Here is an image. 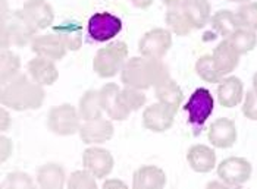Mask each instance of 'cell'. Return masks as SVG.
I'll return each instance as SVG.
<instances>
[{
	"label": "cell",
	"mask_w": 257,
	"mask_h": 189,
	"mask_svg": "<svg viewBox=\"0 0 257 189\" xmlns=\"http://www.w3.org/2000/svg\"><path fill=\"white\" fill-rule=\"evenodd\" d=\"M46 93L28 74H20L8 84L2 85V104L17 112L36 110L44 103Z\"/></svg>",
	"instance_id": "cell-1"
},
{
	"label": "cell",
	"mask_w": 257,
	"mask_h": 189,
	"mask_svg": "<svg viewBox=\"0 0 257 189\" xmlns=\"http://www.w3.org/2000/svg\"><path fill=\"white\" fill-rule=\"evenodd\" d=\"M166 78H169V69L162 60L144 56L128 59L120 71V79L125 85L143 91L156 87Z\"/></svg>",
	"instance_id": "cell-2"
},
{
	"label": "cell",
	"mask_w": 257,
	"mask_h": 189,
	"mask_svg": "<svg viewBox=\"0 0 257 189\" xmlns=\"http://www.w3.org/2000/svg\"><path fill=\"white\" fill-rule=\"evenodd\" d=\"M36 33L37 31L27 21L22 11L9 12L5 18H2V28H0L2 50L11 47H25L27 44L33 43Z\"/></svg>",
	"instance_id": "cell-3"
},
{
	"label": "cell",
	"mask_w": 257,
	"mask_h": 189,
	"mask_svg": "<svg viewBox=\"0 0 257 189\" xmlns=\"http://www.w3.org/2000/svg\"><path fill=\"white\" fill-rule=\"evenodd\" d=\"M128 60V46L123 41H112L100 49L93 60V69L100 78L119 74Z\"/></svg>",
	"instance_id": "cell-4"
},
{
	"label": "cell",
	"mask_w": 257,
	"mask_h": 189,
	"mask_svg": "<svg viewBox=\"0 0 257 189\" xmlns=\"http://www.w3.org/2000/svg\"><path fill=\"white\" fill-rule=\"evenodd\" d=\"M47 128L60 136H69L79 132L81 116L72 104H60L50 109L47 114Z\"/></svg>",
	"instance_id": "cell-5"
},
{
	"label": "cell",
	"mask_w": 257,
	"mask_h": 189,
	"mask_svg": "<svg viewBox=\"0 0 257 189\" xmlns=\"http://www.w3.org/2000/svg\"><path fill=\"white\" fill-rule=\"evenodd\" d=\"M215 100L207 88H197L185 104V112L188 113V122L194 128L196 133L204 126L210 114L213 113Z\"/></svg>",
	"instance_id": "cell-6"
},
{
	"label": "cell",
	"mask_w": 257,
	"mask_h": 189,
	"mask_svg": "<svg viewBox=\"0 0 257 189\" xmlns=\"http://www.w3.org/2000/svg\"><path fill=\"white\" fill-rule=\"evenodd\" d=\"M172 47V33L165 28H153L147 31L139 43L141 56L162 60Z\"/></svg>",
	"instance_id": "cell-7"
},
{
	"label": "cell",
	"mask_w": 257,
	"mask_h": 189,
	"mask_svg": "<svg viewBox=\"0 0 257 189\" xmlns=\"http://www.w3.org/2000/svg\"><path fill=\"white\" fill-rule=\"evenodd\" d=\"M88 36L97 43H106L115 38L122 31V21L113 14L97 12L88 19Z\"/></svg>",
	"instance_id": "cell-8"
},
{
	"label": "cell",
	"mask_w": 257,
	"mask_h": 189,
	"mask_svg": "<svg viewBox=\"0 0 257 189\" xmlns=\"http://www.w3.org/2000/svg\"><path fill=\"white\" fill-rule=\"evenodd\" d=\"M251 163L244 157H228L218 166V177L228 186H241L251 177Z\"/></svg>",
	"instance_id": "cell-9"
},
{
	"label": "cell",
	"mask_w": 257,
	"mask_h": 189,
	"mask_svg": "<svg viewBox=\"0 0 257 189\" xmlns=\"http://www.w3.org/2000/svg\"><path fill=\"white\" fill-rule=\"evenodd\" d=\"M175 114H177L175 109L158 101V103L146 107V110L143 113V125L146 129H149L152 132H166L174 125Z\"/></svg>",
	"instance_id": "cell-10"
},
{
	"label": "cell",
	"mask_w": 257,
	"mask_h": 189,
	"mask_svg": "<svg viewBox=\"0 0 257 189\" xmlns=\"http://www.w3.org/2000/svg\"><path fill=\"white\" fill-rule=\"evenodd\" d=\"M82 166L96 179H104L113 170L115 160L110 151L100 147H91L82 154Z\"/></svg>",
	"instance_id": "cell-11"
},
{
	"label": "cell",
	"mask_w": 257,
	"mask_h": 189,
	"mask_svg": "<svg viewBox=\"0 0 257 189\" xmlns=\"http://www.w3.org/2000/svg\"><path fill=\"white\" fill-rule=\"evenodd\" d=\"M120 87L115 82L104 84L100 88V100L103 110L113 120H125L131 114V110L126 109L120 100Z\"/></svg>",
	"instance_id": "cell-12"
},
{
	"label": "cell",
	"mask_w": 257,
	"mask_h": 189,
	"mask_svg": "<svg viewBox=\"0 0 257 189\" xmlns=\"http://www.w3.org/2000/svg\"><path fill=\"white\" fill-rule=\"evenodd\" d=\"M22 12L36 31L49 28L55 21L53 8L47 0H27L22 6Z\"/></svg>",
	"instance_id": "cell-13"
},
{
	"label": "cell",
	"mask_w": 257,
	"mask_h": 189,
	"mask_svg": "<svg viewBox=\"0 0 257 189\" xmlns=\"http://www.w3.org/2000/svg\"><path fill=\"white\" fill-rule=\"evenodd\" d=\"M237 126L232 119L219 117L210 123L207 138L216 148H229L237 142Z\"/></svg>",
	"instance_id": "cell-14"
},
{
	"label": "cell",
	"mask_w": 257,
	"mask_h": 189,
	"mask_svg": "<svg viewBox=\"0 0 257 189\" xmlns=\"http://www.w3.org/2000/svg\"><path fill=\"white\" fill-rule=\"evenodd\" d=\"M113 123L103 116L93 120H85L79 128V136L84 144H103L113 136Z\"/></svg>",
	"instance_id": "cell-15"
},
{
	"label": "cell",
	"mask_w": 257,
	"mask_h": 189,
	"mask_svg": "<svg viewBox=\"0 0 257 189\" xmlns=\"http://www.w3.org/2000/svg\"><path fill=\"white\" fill-rule=\"evenodd\" d=\"M31 50L36 56L46 57L56 62L65 57L68 49L58 34H44L34 37L31 43Z\"/></svg>",
	"instance_id": "cell-16"
},
{
	"label": "cell",
	"mask_w": 257,
	"mask_h": 189,
	"mask_svg": "<svg viewBox=\"0 0 257 189\" xmlns=\"http://www.w3.org/2000/svg\"><path fill=\"white\" fill-rule=\"evenodd\" d=\"M27 71L28 75L43 87L53 85L59 78V71L55 65V60L46 57L36 56L34 59H31L27 65Z\"/></svg>",
	"instance_id": "cell-17"
},
{
	"label": "cell",
	"mask_w": 257,
	"mask_h": 189,
	"mask_svg": "<svg viewBox=\"0 0 257 189\" xmlns=\"http://www.w3.org/2000/svg\"><path fill=\"white\" fill-rule=\"evenodd\" d=\"M244 84L237 76H226L218 85V100L222 107L232 109L242 101Z\"/></svg>",
	"instance_id": "cell-18"
},
{
	"label": "cell",
	"mask_w": 257,
	"mask_h": 189,
	"mask_svg": "<svg viewBox=\"0 0 257 189\" xmlns=\"http://www.w3.org/2000/svg\"><path fill=\"white\" fill-rule=\"evenodd\" d=\"M187 161L194 171L209 173L216 166V152L213 148H210L204 144H197L188 150Z\"/></svg>",
	"instance_id": "cell-19"
},
{
	"label": "cell",
	"mask_w": 257,
	"mask_h": 189,
	"mask_svg": "<svg viewBox=\"0 0 257 189\" xmlns=\"http://www.w3.org/2000/svg\"><path fill=\"white\" fill-rule=\"evenodd\" d=\"M166 185V173L158 166H141L134 171L133 188L160 189Z\"/></svg>",
	"instance_id": "cell-20"
},
{
	"label": "cell",
	"mask_w": 257,
	"mask_h": 189,
	"mask_svg": "<svg viewBox=\"0 0 257 189\" xmlns=\"http://www.w3.org/2000/svg\"><path fill=\"white\" fill-rule=\"evenodd\" d=\"M212 57H213L216 69L223 76L234 72L239 63V53L229 44L226 38L216 46Z\"/></svg>",
	"instance_id": "cell-21"
},
{
	"label": "cell",
	"mask_w": 257,
	"mask_h": 189,
	"mask_svg": "<svg viewBox=\"0 0 257 189\" xmlns=\"http://www.w3.org/2000/svg\"><path fill=\"white\" fill-rule=\"evenodd\" d=\"M155 94H156V98L160 103L171 106L177 112H178V109L182 104V100H184V93H182L181 87L171 76L163 79L162 82H159L155 87Z\"/></svg>",
	"instance_id": "cell-22"
},
{
	"label": "cell",
	"mask_w": 257,
	"mask_h": 189,
	"mask_svg": "<svg viewBox=\"0 0 257 189\" xmlns=\"http://www.w3.org/2000/svg\"><path fill=\"white\" fill-rule=\"evenodd\" d=\"M66 174L60 164L47 163L37 170V182L43 189H62L65 186Z\"/></svg>",
	"instance_id": "cell-23"
},
{
	"label": "cell",
	"mask_w": 257,
	"mask_h": 189,
	"mask_svg": "<svg viewBox=\"0 0 257 189\" xmlns=\"http://www.w3.org/2000/svg\"><path fill=\"white\" fill-rule=\"evenodd\" d=\"M187 18L190 19L194 30H201L210 21V3L209 0H190L181 6Z\"/></svg>",
	"instance_id": "cell-24"
},
{
	"label": "cell",
	"mask_w": 257,
	"mask_h": 189,
	"mask_svg": "<svg viewBox=\"0 0 257 189\" xmlns=\"http://www.w3.org/2000/svg\"><path fill=\"white\" fill-rule=\"evenodd\" d=\"M55 34H58L68 50L77 52L82 44V30L75 21H66L55 27Z\"/></svg>",
	"instance_id": "cell-25"
},
{
	"label": "cell",
	"mask_w": 257,
	"mask_h": 189,
	"mask_svg": "<svg viewBox=\"0 0 257 189\" xmlns=\"http://www.w3.org/2000/svg\"><path fill=\"white\" fill-rule=\"evenodd\" d=\"M79 116L81 119L85 120H93L97 119L103 113V106H101V100H100L99 90H88L85 91V94L81 97L78 107Z\"/></svg>",
	"instance_id": "cell-26"
},
{
	"label": "cell",
	"mask_w": 257,
	"mask_h": 189,
	"mask_svg": "<svg viewBox=\"0 0 257 189\" xmlns=\"http://www.w3.org/2000/svg\"><path fill=\"white\" fill-rule=\"evenodd\" d=\"M210 22H212V28L215 30V33L225 38L231 37L238 28H239L237 15L234 12L228 11V9L218 11L212 17Z\"/></svg>",
	"instance_id": "cell-27"
},
{
	"label": "cell",
	"mask_w": 257,
	"mask_h": 189,
	"mask_svg": "<svg viewBox=\"0 0 257 189\" xmlns=\"http://www.w3.org/2000/svg\"><path fill=\"white\" fill-rule=\"evenodd\" d=\"M166 24L169 27V31L171 33H175L177 36H188L194 27L191 25L190 19L187 18V15L184 14L182 8L177 6V8H168V12H166Z\"/></svg>",
	"instance_id": "cell-28"
},
{
	"label": "cell",
	"mask_w": 257,
	"mask_h": 189,
	"mask_svg": "<svg viewBox=\"0 0 257 189\" xmlns=\"http://www.w3.org/2000/svg\"><path fill=\"white\" fill-rule=\"evenodd\" d=\"M229 41V44L239 53V56L250 53L251 50H254L257 46V34L256 31L247 30V28H238L237 31L226 38Z\"/></svg>",
	"instance_id": "cell-29"
},
{
	"label": "cell",
	"mask_w": 257,
	"mask_h": 189,
	"mask_svg": "<svg viewBox=\"0 0 257 189\" xmlns=\"http://www.w3.org/2000/svg\"><path fill=\"white\" fill-rule=\"evenodd\" d=\"M0 68H2V85L8 84L9 81H12L15 76L20 75L21 71V60L18 55H15L14 52H11L9 49L2 50V62H0Z\"/></svg>",
	"instance_id": "cell-30"
},
{
	"label": "cell",
	"mask_w": 257,
	"mask_h": 189,
	"mask_svg": "<svg viewBox=\"0 0 257 189\" xmlns=\"http://www.w3.org/2000/svg\"><path fill=\"white\" fill-rule=\"evenodd\" d=\"M196 72L203 81L210 82V84H219L223 79V75L219 72L216 66H215L212 55H204V56L198 59L196 62Z\"/></svg>",
	"instance_id": "cell-31"
},
{
	"label": "cell",
	"mask_w": 257,
	"mask_h": 189,
	"mask_svg": "<svg viewBox=\"0 0 257 189\" xmlns=\"http://www.w3.org/2000/svg\"><path fill=\"white\" fill-rule=\"evenodd\" d=\"M241 28L257 31V2H245L235 12Z\"/></svg>",
	"instance_id": "cell-32"
},
{
	"label": "cell",
	"mask_w": 257,
	"mask_h": 189,
	"mask_svg": "<svg viewBox=\"0 0 257 189\" xmlns=\"http://www.w3.org/2000/svg\"><path fill=\"white\" fill-rule=\"evenodd\" d=\"M120 100L126 109H130L131 112H136L146 104L147 97L143 93V90L125 85V88L120 90Z\"/></svg>",
	"instance_id": "cell-33"
},
{
	"label": "cell",
	"mask_w": 257,
	"mask_h": 189,
	"mask_svg": "<svg viewBox=\"0 0 257 189\" xmlns=\"http://www.w3.org/2000/svg\"><path fill=\"white\" fill-rule=\"evenodd\" d=\"M68 188L69 189H96L97 182L96 177L87 170H77L74 171L69 179H68Z\"/></svg>",
	"instance_id": "cell-34"
},
{
	"label": "cell",
	"mask_w": 257,
	"mask_h": 189,
	"mask_svg": "<svg viewBox=\"0 0 257 189\" xmlns=\"http://www.w3.org/2000/svg\"><path fill=\"white\" fill-rule=\"evenodd\" d=\"M2 186L3 189H31L34 186V182L30 174L24 171H12L5 177Z\"/></svg>",
	"instance_id": "cell-35"
},
{
	"label": "cell",
	"mask_w": 257,
	"mask_h": 189,
	"mask_svg": "<svg viewBox=\"0 0 257 189\" xmlns=\"http://www.w3.org/2000/svg\"><path fill=\"white\" fill-rule=\"evenodd\" d=\"M242 114L250 120H257V94L254 93V90H250L245 93V101L242 104Z\"/></svg>",
	"instance_id": "cell-36"
},
{
	"label": "cell",
	"mask_w": 257,
	"mask_h": 189,
	"mask_svg": "<svg viewBox=\"0 0 257 189\" xmlns=\"http://www.w3.org/2000/svg\"><path fill=\"white\" fill-rule=\"evenodd\" d=\"M12 150H14L12 139L8 138V136H5V135H2V138H0V154H2L0 155V160H2V163L6 161L12 155Z\"/></svg>",
	"instance_id": "cell-37"
},
{
	"label": "cell",
	"mask_w": 257,
	"mask_h": 189,
	"mask_svg": "<svg viewBox=\"0 0 257 189\" xmlns=\"http://www.w3.org/2000/svg\"><path fill=\"white\" fill-rule=\"evenodd\" d=\"M0 116H2V119H0V128H2V132H6V131L11 128V125H12V117H11V114L8 113V110H6L5 107L0 110Z\"/></svg>",
	"instance_id": "cell-38"
},
{
	"label": "cell",
	"mask_w": 257,
	"mask_h": 189,
	"mask_svg": "<svg viewBox=\"0 0 257 189\" xmlns=\"http://www.w3.org/2000/svg\"><path fill=\"white\" fill-rule=\"evenodd\" d=\"M103 188H126V185L122 180H115V179H109L103 183Z\"/></svg>",
	"instance_id": "cell-39"
},
{
	"label": "cell",
	"mask_w": 257,
	"mask_h": 189,
	"mask_svg": "<svg viewBox=\"0 0 257 189\" xmlns=\"http://www.w3.org/2000/svg\"><path fill=\"white\" fill-rule=\"evenodd\" d=\"M136 8H140V9H147L153 5L155 0H130Z\"/></svg>",
	"instance_id": "cell-40"
},
{
	"label": "cell",
	"mask_w": 257,
	"mask_h": 189,
	"mask_svg": "<svg viewBox=\"0 0 257 189\" xmlns=\"http://www.w3.org/2000/svg\"><path fill=\"white\" fill-rule=\"evenodd\" d=\"M187 2L190 0H163V3L168 6V8H177V6H184Z\"/></svg>",
	"instance_id": "cell-41"
},
{
	"label": "cell",
	"mask_w": 257,
	"mask_h": 189,
	"mask_svg": "<svg viewBox=\"0 0 257 189\" xmlns=\"http://www.w3.org/2000/svg\"><path fill=\"white\" fill-rule=\"evenodd\" d=\"M253 90H254V93L257 94V72L253 76Z\"/></svg>",
	"instance_id": "cell-42"
},
{
	"label": "cell",
	"mask_w": 257,
	"mask_h": 189,
	"mask_svg": "<svg viewBox=\"0 0 257 189\" xmlns=\"http://www.w3.org/2000/svg\"><path fill=\"white\" fill-rule=\"evenodd\" d=\"M229 2H237V3H245V2H250V0H229Z\"/></svg>",
	"instance_id": "cell-43"
}]
</instances>
